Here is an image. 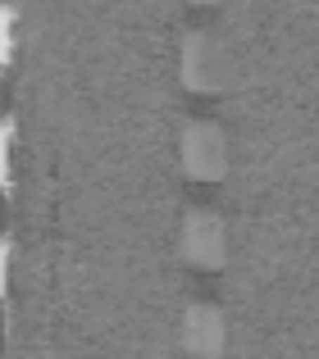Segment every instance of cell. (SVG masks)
<instances>
[{
	"label": "cell",
	"mask_w": 319,
	"mask_h": 359,
	"mask_svg": "<svg viewBox=\"0 0 319 359\" xmlns=\"http://www.w3.org/2000/svg\"><path fill=\"white\" fill-rule=\"evenodd\" d=\"M178 341L187 355L196 359H219L228 346V323L214 305H187L183 309V327H178Z\"/></svg>",
	"instance_id": "4"
},
{
	"label": "cell",
	"mask_w": 319,
	"mask_h": 359,
	"mask_svg": "<svg viewBox=\"0 0 319 359\" xmlns=\"http://www.w3.org/2000/svg\"><path fill=\"white\" fill-rule=\"evenodd\" d=\"M178 164L192 182H219L228 173V137L214 123H187L178 137Z\"/></svg>",
	"instance_id": "2"
},
{
	"label": "cell",
	"mask_w": 319,
	"mask_h": 359,
	"mask_svg": "<svg viewBox=\"0 0 319 359\" xmlns=\"http://www.w3.org/2000/svg\"><path fill=\"white\" fill-rule=\"evenodd\" d=\"M178 250L192 269H219L228 255V228L219 214L210 210H187L183 228H178Z\"/></svg>",
	"instance_id": "3"
},
{
	"label": "cell",
	"mask_w": 319,
	"mask_h": 359,
	"mask_svg": "<svg viewBox=\"0 0 319 359\" xmlns=\"http://www.w3.org/2000/svg\"><path fill=\"white\" fill-rule=\"evenodd\" d=\"M223 78H228L223 46L210 32H183V46H178V82L187 91H196V96H210V91L223 87Z\"/></svg>",
	"instance_id": "1"
},
{
	"label": "cell",
	"mask_w": 319,
	"mask_h": 359,
	"mask_svg": "<svg viewBox=\"0 0 319 359\" xmlns=\"http://www.w3.org/2000/svg\"><path fill=\"white\" fill-rule=\"evenodd\" d=\"M192 5H214V0H192Z\"/></svg>",
	"instance_id": "6"
},
{
	"label": "cell",
	"mask_w": 319,
	"mask_h": 359,
	"mask_svg": "<svg viewBox=\"0 0 319 359\" xmlns=\"http://www.w3.org/2000/svg\"><path fill=\"white\" fill-rule=\"evenodd\" d=\"M14 50H18V9L5 5L0 9V60H5V69L14 60Z\"/></svg>",
	"instance_id": "5"
}]
</instances>
